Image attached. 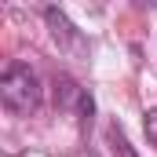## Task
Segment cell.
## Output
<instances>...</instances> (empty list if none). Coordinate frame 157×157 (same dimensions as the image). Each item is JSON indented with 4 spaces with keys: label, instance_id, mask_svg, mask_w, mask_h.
Wrapping results in <instances>:
<instances>
[{
    "label": "cell",
    "instance_id": "obj_1",
    "mask_svg": "<svg viewBox=\"0 0 157 157\" xmlns=\"http://www.w3.org/2000/svg\"><path fill=\"white\" fill-rule=\"evenodd\" d=\"M0 99H4V106L15 110V113L37 110V102H40V80H37V73H33L22 59H15V62L4 66V73H0Z\"/></svg>",
    "mask_w": 157,
    "mask_h": 157
},
{
    "label": "cell",
    "instance_id": "obj_2",
    "mask_svg": "<svg viewBox=\"0 0 157 157\" xmlns=\"http://www.w3.org/2000/svg\"><path fill=\"white\" fill-rule=\"evenodd\" d=\"M44 18H48V29H51V37L59 40L62 48H80V33L70 26V18H66L59 7H44Z\"/></svg>",
    "mask_w": 157,
    "mask_h": 157
},
{
    "label": "cell",
    "instance_id": "obj_3",
    "mask_svg": "<svg viewBox=\"0 0 157 157\" xmlns=\"http://www.w3.org/2000/svg\"><path fill=\"white\" fill-rule=\"evenodd\" d=\"M110 143H113V150H117L121 157H139L132 146H128V139H124V132H121L117 124H110Z\"/></svg>",
    "mask_w": 157,
    "mask_h": 157
},
{
    "label": "cell",
    "instance_id": "obj_4",
    "mask_svg": "<svg viewBox=\"0 0 157 157\" xmlns=\"http://www.w3.org/2000/svg\"><path fill=\"white\" fill-rule=\"evenodd\" d=\"M146 139L157 146V110H150V113H146Z\"/></svg>",
    "mask_w": 157,
    "mask_h": 157
}]
</instances>
